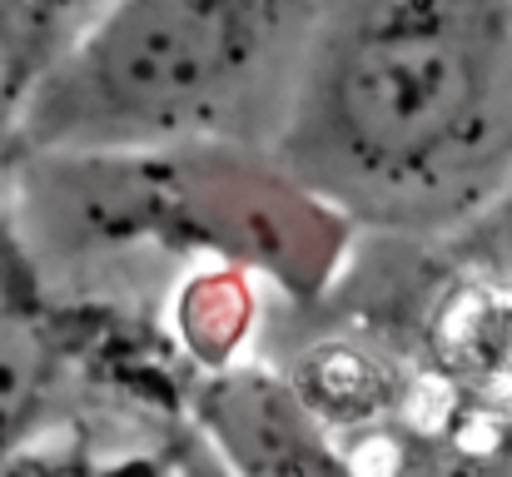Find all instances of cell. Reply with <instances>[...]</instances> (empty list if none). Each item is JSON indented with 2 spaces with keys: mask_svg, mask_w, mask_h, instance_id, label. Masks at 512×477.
Listing matches in <instances>:
<instances>
[{
  "mask_svg": "<svg viewBox=\"0 0 512 477\" xmlns=\"http://www.w3.org/2000/svg\"><path fill=\"white\" fill-rule=\"evenodd\" d=\"M274 150L363 234H458L512 184V0H324Z\"/></svg>",
  "mask_w": 512,
  "mask_h": 477,
  "instance_id": "cell-1",
  "label": "cell"
},
{
  "mask_svg": "<svg viewBox=\"0 0 512 477\" xmlns=\"http://www.w3.org/2000/svg\"><path fill=\"white\" fill-rule=\"evenodd\" d=\"M10 219L30 254L65 264L120 254L229 259L294 309L329 304L363 239L274 145L249 140L20 155Z\"/></svg>",
  "mask_w": 512,
  "mask_h": 477,
  "instance_id": "cell-2",
  "label": "cell"
},
{
  "mask_svg": "<svg viewBox=\"0 0 512 477\" xmlns=\"http://www.w3.org/2000/svg\"><path fill=\"white\" fill-rule=\"evenodd\" d=\"M324 0H115L20 100V155L279 145Z\"/></svg>",
  "mask_w": 512,
  "mask_h": 477,
  "instance_id": "cell-3",
  "label": "cell"
},
{
  "mask_svg": "<svg viewBox=\"0 0 512 477\" xmlns=\"http://www.w3.org/2000/svg\"><path fill=\"white\" fill-rule=\"evenodd\" d=\"M383 284L393 294H368L353 318L388 333L453 398L512 408V274L458 239H423L418 264L393 259Z\"/></svg>",
  "mask_w": 512,
  "mask_h": 477,
  "instance_id": "cell-4",
  "label": "cell"
},
{
  "mask_svg": "<svg viewBox=\"0 0 512 477\" xmlns=\"http://www.w3.org/2000/svg\"><path fill=\"white\" fill-rule=\"evenodd\" d=\"M199 438L234 473H348L339 438L304 403L284 363H234L199 373L189 393Z\"/></svg>",
  "mask_w": 512,
  "mask_h": 477,
  "instance_id": "cell-5",
  "label": "cell"
},
{
  "mask_svg": "<svg viewBox=\"0 0 512 477\" xmlns=\"http://www.w3.org/2000/svg\"><path fill=\"white\" fill-rule=\"evenodd\" d=\"M35 289L30 249L10 219L0 244V468H15V453H25L45 428L60 378V333L40 314Z\"/></svg>",
  "mask_w": 512,
  "mask_h": 477,
  "instance_id": "cell-6",
  "label": "cell"
},
{
  "mask_svg": "<svg viewBox=\"0 0 512 477\" xmlns=\"http://www.w3.org/2000/svg\"><path fill=\"white\" fill-rule=\"evenodd\" d=\"M269 284L229 259H199L165 294V333L194 373H219L249 358L264 323Z\"/></svg>",
  "mask_w": 512,
  "mask_h": 477,
  "instance_id": "cell-7",
  "label": "cell"
},
{
  "mask_svg": "<svg viewBox=\"0 0 512 477\" xmlns=\"http://www.w3.org/2000/svg\"><path fill=\"white\" fill-rule=\"evenodd\" d=\"M110 5L115 0H0V85L10 110Z\"/></svg>",
  "mask_w": 512,
  "mask_h": 477,
  "instance_id": "cell-8",
  "label": "cell"
},
{
  "mask_svg": "<svg viewBox=\"0 0 512 477\" xmlns=\"http://www.w3.org/2000/svg\"><path fill=\"white\" fill-rule=\"evenodd\" d=\"M443 239H458L463 249L483 254L488 264H498L503 274H512V184L473 219V224H463L458 234H443Z\"/></svg>",
  "mask_w": 512,
  "mask_h": 477,
  "instance_id": "cell-9",
  "label": "cell"
},
{
  "mask_svg": "<svg viewBox=\"0 0 512 477\" xmlns=\"http://www.w3.org/2000/svg\"><path fill=\"white\" fill-rule=\"evenodd\" d=\"M15 110H10V95H5V85H0V120H10Z\"/></svg>",
  "mask_w": 512,
  "mask_h": 477,
  "instance_id": "cell-10",
  "label": "cell"
}]
</instances>
